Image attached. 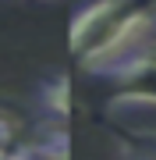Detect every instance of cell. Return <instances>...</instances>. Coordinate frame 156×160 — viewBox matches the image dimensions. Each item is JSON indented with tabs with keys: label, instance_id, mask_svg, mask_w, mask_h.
I'll list each match as a JSON object with an SVG mask.
<instances>
[{
	"label": "cell",
	"instance_id": "5",
	"mask_svg": "<svg viewBox=\"0 0 156 160\" xmlns=\"http://www.w3.org/2000/svg\"><path fill=\"white\" fill-rule=\"evenodd\" d=\"M149 22H153V25H156V4H153V14H149Z\"/></svg>",
	"mask_w": 156,
	"mask_h": 160
},
{
	"label": "cell",
	"instance_id": "3",
	"mask_svg": "<svg viewBox=\"0 0 156 160\" xmlns=\"http://www.w3.org/2000/svg\"><path fill=\"white\" fill-rule=\"evenodd\" d=\"M128 160H156V135H139L131 139V146L124 149Z\"/></svg>",
	"mask_w": 156,
	"mask_h": 160
},
{
	"label": "cell",
	"instance_id": "4",
	"mask_svg": "<svg viewBox=\"0 0 156 160\" xmlns=\"http://www.w3.org/2000/svg\"><path fill=\"white\" fill-rule=\"evenodd\" d=\"M0 160H53V153H21V149H0Z\"/></svg>",
	"mask_w": 156,
	"mask_h": 160
},
{
	"label": "cell",
	"instance_id": "2",
	"mask_svg": "<svg viewBox=\"0 0 156 160\" xmlns=\"http://www.w3.org/2000/svg\"><path fill=\"white\" fill-rule=\"evenodd\" d=\"M110 82V103L131 107V103H153L156 107V46L121 50L117 57L96 68Z\"/></svg>",
	"mask_w": 156,
	"mask_h": 160
},
{
	"label": "cell",
	"instance_id": "1",
	"mask_svg": "<svg viewBox=\"0 0 156 160\" xmlns=\"http://www.w3.org/2000/svg\"><path fill=\"white\" fill-rule=\"evenodd\" d=\"M153 4L156 0H92L71 22V57L96 71L103 61L128 50L135 32L149 25Z\"/></svg>",
	"mask_w": 156,
	"mask_h": 160
}]
</instances>
